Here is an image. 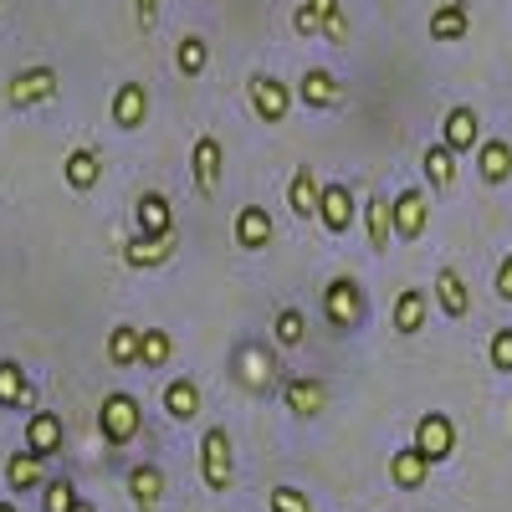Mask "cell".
<instances>
[{
    "label": "cell",
    "instance_id": "1",
    "mask_svg": "<svg viewBox=\"0 0 512 512\" xmlns=\"http://www.w3.org/2000/svg\"><path fill=\"white\" fill-rule=\"evenodd\" d=\"M231 374H236V384H241L246 395H272L277 384H282V364H277V354L267 344H241Z\"/></svg>",
    "mask_w": 512,
    "mask_h": 512
},
{
    "label": "cell",
    "instance_id": "2",
    "mask_svg": "<svg viewBox=\"0 0 512 512\" xmlns=\"http://www.w3.org/2000/svg\"><path fill=\"white\" fill-rule=\"evenodd\" d=\"M139 425H144V415H139V400H134V395H128V390L103 395V405H98V431H103V441H108L113 451H123L128 441H139Z\"/></svg>",
    "mask_w": 512,
    "mask_h": 512
},
{
    "label": "cell",
    "instance_id": "3",
    "mask_svg": "<svg viewBox=\"0 0 512 512\" xmlns=\"http://www.w3.org/2000/svg\"><path fill=\"white\" fill-rule=\"evenodd\" d=\"M200 477L210 492H231L236 482V461H231V431L226 425H210L200 436Z\"/></svg>",
    "mask_w": 512,
    "mask_h": 512
},
{
    "label": "cell",
    "instance_id": "4",
    "mask_svg": "<svg viewBox=\"0 0 512 512\" xmlns=\"http://www.w3.org/2000/svg\"><path fill=\"white\" fill-rule=\"evenodd\" d=\"M57 98V67H21L11 82H6V108H41Z\"/></svg>",
    "mask_w": 512,
    "mask_h": 512
},
{
    "label": "cell",
    "instance_id": "5",
    "mask_svg": "<svg viewBox=\"0 0 512 512\" xmlns=\"http://www.w3.org/2000/svg\"><path fill=\"white\" fill-rule=\"evenodd\" d=\"M323 318H328L338 333L359 328V318H364V292H359L354 277H333V282L323 287Z\"/></svg>",
    "mask_w": 512,
    "mask_h": 512
},
{
    "label": "cell",
    "instance_id": "6",
    "mask_svg": "<svg viewBox=\"0 0 512 512\" xmlns=\"http://www.w3.org/2000/svg\"><path fill=\"white\" fill-rule=\"evenodd\" d=\"M246 98H251V113L262 118V123H282L292 113V88H287L282 77H272V72H256L246 82Z\"/></svg>",
    "mask_w": 512,
    "mask_h": 512
},
{
    "label": "cell",
    "instance_id": "7",
    "mask_svg": "<svg viewBox=\"0 0 512 512\" xmlns=\"http://www.w3.org/2000/svg\"><path fill=\"white\" fill-rule=\"evenodd\" d=\"M221 169H226V149H221V139H216V134H200L195 149H190V175H195V190H200L205 200L221 190Z\"/></svg>",
    "mask_w": 512,
    "mask_h": 512
},
{
    "label": "cell",
    "instance_id": "8",
    "mask_svg": "<svg viewBox=\"0 0 512 512\" xmlns=\"http://www.w3.org/2000/svg\"><path fill=\"white\" fill-rule=\"evenodd\" d=\"M415 451L431 461V466L446 461V456L456 451V425H451V415H441V410L420 415V420H415Z\"/></svg>",
    "mask_w": 512,
    "mask_h": 512
},
{
    "label": "cell",
    "instance_id": "9",
    "mask_svg": "<svg viewBox=\"0 0 512 512\" xmlns=\"http://www.w3.org/2000/svg\"><path fill=\"white\" fill-rule=\"evenodd\" d=\"M282 405L297 420H313V415L328 410V384L313 379V374H292V379H282Z\"/></svg>",
    "mask_w": 512,
    "mask_h": 512
},
{
    "label": "cell",
    "instance_id": "10",
    "mask_svg": "<svg viewBox=\"0 0 512 512\" xmlns=\"http://www.w3.org/2000/svg\"><path fill=\"white\" fill-rule=\"evenodd\" d=\"M390 221H395V236L400 241H420L425 236V221H431V200H425V190H400L390 200Z\"/></svg>",
    "mask_w": 512,
    "mask_h": 512
},
{
    "label": "cell",
    "instance_id": "11",
    "mask_svg": "<svg viewBox=\"0 0 512 512\" xmlns=\"http://www.w3.org/2000/svg\"><path fill=\"white\" fill-rule=\"evenodd\" d=\"M175 251H180V236H175V231H159V236H134V241L123 246V262L134 267V272H149V267L169 262Z\"/></svg>",
    "mask_w": 512,
    "mask_h": 512
},
{
    "label": "cell",
    "instance_id": "12",
    "mask_svg": "<svg viewBox=\"0 0 512 512\" xmlns=\"http://www.w3.org/2000/svg\"><path fill=\"white\" fill-rule=\"evenodd\" d=\"M62 446H67L62 415H57V410H31V415H26V451H36V456H57Z\"/></svg>",
    "mask_w": 512,
    "mask_h": 512
},
{
    "label": "cell",
    "instance_id": "13",
    "mask_svg": "<svg viewBox=\"0 0 512 512\" xmlns=\"http://www.w3.org/2000/svg\"><path fill=\"white\" fill-rule=\"evenodd\" d=\"M441 144L451 154H472L482 144V123H477V108H451L446 123H441Z\"/></svg>",
    "mask_w": 512,
    "mask_h": 512
},
{
    "label": "cell",
    "instance_id": "14",
    "mask_svg": "<svg viewBox=\"0 0 512 512\" xmlns=\"http://www.w3.org/2000/svg\"><path fill=\"white\" fill-rule=\"evenodd\" d=\"M318 221H323V231H349L354 226V190L349 185H323L318 190Z\"/></svg>",
    "mask_w": 512,
    "mask_h": 512
},
{
    "label": "cell",
    "instance_id": "15",
    "mask_svg": "<svg viewBox=\"0 0 512 512\" xmlns=\"http://www.w3.org/2000/svg\"><path fill=\"white\" fill-rule=\"evenodd\" d=\"M164 487H169V477L159 472L154 461H139L134 472H128V497H134V507H139V512H159Z\"/></svg>",
    "mask_w": 512,
    "mask_h": 512
},
{
    "label": "cell",
    "instance_id": "16",
    "mask_svg": "<svg viewBox=\"0 0 512 512\" xmlns=\"http://www.w3.org/2000/svg\"><path fill=\"white\" fill-rule=\"evenodd\" d=\"M0 410H41L36 390L26 384V369L16 359H0Z\"/></svg>",
    "mask_w": 512,
    "mask_h": 512
},
{
    "label": "cell",
    "instance_id": "17",
    "mask_svg": "<svg viewBox=\"0 0 512 512\" xmlns=\"http://www.w3.org/2000/svg\"><path fill=\"white\" fill-rule=\"evenodd\" d=\"M236 246L241 251H267L272 246V216L262 205H241L236 210Z\"/></svg>",
    "mask_w": 512,
    "mask_h": 512
},
{
    "label": "cell",
    "instance_id": "18",
    "mask_svg": "<svg viewBox=\"0 0 512 512\" xmlns=\"http://www.w3.org/2000/svg\"><path fill=\"white\" fill-rule=\"evenodd\" d=\"M297 98H303L308 108H338V98H344V88H338V77L328 72V67H308L303 72V82H297Z\"/></svg>",
    "mask_w": 512,
    "mask_h": 512
},
{
    "label": "cell",
    "instance_id": "19",
    "mask_svg": "<svg viewBox=\"0 0 512 512\" xmlns=\"http://www.w3.org/2000/svg\"><path fill=\"white\" fill-rule=\"evenodd\" d=\"M144 118H149V93H144V82H123V88L113 93V123L118 128H144Z\"/></svg>",
    "mask_w": 512,
    "mask_h": 512
},
{
    "label": "cell",
    "instance_id": "20",
    "mask_svg": "<svg viewBox=\"0 0 512 512\" xmlns=\"http://www.w3.org/2000/svg\"><path fill=\"white\" fill-rule=\"evenodd\" d=\"M6 482H11V492H36L47 482V456H36V451L6 456Z\"/></svg>",
    "mask_w": 512,
    "mask_h": 512
},
{
    "label": "cell",
    "instance_id": "21",
    "mask_svg": "<svg viewBox=\"0 0 512 512\" xmlns=\"http://www.w3.org/2000/svg\"><path fill=\"white\" fill-rule=\"evenodd\" d=\"M436 303H441L446 318H466V313H472V292H466V282H461L456 267H441L436 272Z\"/></svg>",
    "mask_w": 512,
    "mask_h": 512
},
{
    "label": "cell",
    "instance_id": "22",
    "mask_svg": "<svg viewBox=\"0 0 512 512\" xmlns=\"http://www.w3.org/2000/svg\"><path fill=\"white\" fill-rule=\"evenodd\" d=\"M390 318H395V333H405V338L420 333L425 318H431V297H425L420 287H405V292L395 297V313H390Z\"/></svg>",
    "mask_w": 512,
    "mask_h": 512
},
{
    "label": "cell",
    "instance_id": "23",
    "mask_svg": "<svg viewBox=\"0 0 512 512\" xmlns=\"http://www.w3.org/2000/svg\"><path fill=\"white\" fill-rule=\"evenodd\" d=\"M425 477H431V461H425L415 446H405V451H395V456H390V482H395L400 492H420V487H425Z\"/></svg>",
    "mask_w": 512,
    "mask_h": 512
},
{
    "label": "cell",
    "instance_id": "24",
    "mask_svg": "<svg viewBox=\"0 0 512 512\" xmlns=\"http://www.w3.org/2000/svg\"><path fill=\"white\" fill-rule=\"evenodd\" d=\"M164 415H169V420H195V415H200V384H195L190 374H180V379L164 384Z\"/></svg>",
    "mask_w": 512,
    "mask_h": 512
},
{
    "label": "cell",
    "instance_id": "25",
    "mask_svg": "<svg viewBox=\"0 0 512 512\" xmlns=\"http://www.w3.org/2000/svg\"><path fill=\"white\" fill-rule=\"evenodd\" d=\"M318 175H313V164H297L292 169V185H287V205H292V216H318Z\"/></svg>",
    "mask_w": 512,
    "mask_h": 512
},
{
    "label": "cell",
    "instance_id": "26",
    "mask_svg": "<svg viewBox=\"0 0 512 512\" xmlns=\"http://www.w3.org/2000/svg\"><path fill=\"white\" fill-rule=\"evenodd\" d=\"M477 175H482L487 185L512 180V144H507V139H487V144H477Z\"/></svg>",
    "mask_w": 512,
    "mask_h": 512
},
{
    "label": "cell",
    "instance_id": "27",
    "mask_svg": "<svg viewBox=\"0 0 512 512\" xmlns=\"http://www.w3.org/2000/svg\"><path fill=\"white\" fill-rule=\"evenodd\" d=\"M62 180H67V190H93V185L103 180V159H98V149H72L67 164H62Z\"/></svg>",
    "mask_w": 512,
    "mask_h": 512
},
{
    "label": "cell",
    "instance_id": "28",
    "mask_svg": "<svg viewBox=\"0 0 512 512\" xmlns=\"http://www.w3.org/2000/svg\"><path fill=\"white\" fill-rule=\"evenodd\" d=\"M134 216H139V236H159V231H175V210H169V200H164L159 190L139 195Z\"/></svg>",
    "mask_w": 512,
    "mask_h": 512
},
{
    "label": "cell",
    "instance_id": "29",
    "mask_svg": "<svg viewBox=\"0 0 512 512\" xmlns=\"http://www.w3.org/2000/svg\"><path fill=\"white\" fill-rule=\"evenodd\" d=\"M466 31H472V11L461 0H446V6L431 11V41H461Z\"/></svg>",
    "mask_w": 512,
    "mask_h": 512
},
{
    "label": "cell",
    "instance_id": "30",
    "mask_svg": "<svg viewBox=\"0 0 512 512\" xmlns=\"http://www.w3.org/2000/svg\"><path fill=\"white\" fill-rule=\"evenodd\" d=\"M364 236H369L374 256H379V251H390V241H395V221H390V200H384V195H374V200L364 205Z\"/></svg>",
    "mask_w": 512,
    "mask_h": 512
},
{
    "label": "cell",
    "instance_id": "31",
    "mask_svg": "<svg viewBox=\"0 0 512 512\" xmlns=\"http://www.w3.org/2000/svg\"><path fill=\"white\" fill-rule=\"evenodd\" d=\"M420 169H425V180H431V190H451L456 185V154L446 144H431L420 154Z\"/></svg>",
    "mask_w": 512,
    "mask_h": 512
},
{
    "label": "cell",
    "instance_id": "32",
    "mask_svg": "<svg viewBox=\"0 0 512 512\" xmlns=\"http://www.w3.org/2000/svg\"><path fill=\"white\" fill-rule=\"evenodd\" d=\"M169 354H175V338H169L164 328H144L139 333V364L144 369H164Z\"/></svg>",
    "mask_w": 512,
    "mask_h": 512
},
{
    "label": "cell",
    "instance_id": "33",
    "mask_svg": "<svg viewBox=\"0 0 512 512\" xmlns=\"http://www.w3.org/2000/svg\"><path fill=\"white\" fill-rule=\"evenodd\" d=\"M108 364H113V369H128V364H139V328L118 323V328L108 333Z\"/></svg>",
    "mask_w": 512,
    "mask_h": 512
},
{
    "label": "cell",
    "instance_id": "34",
    "mask_svg": "<svg viewBox=\"0 0 512 512\" xmlns=\"http://www.w3.org/2000/svg\"><path fill=\"white\" fill-rule=\"evenodd\" d=\"M175 67L180 77H200L210 67V47H205V36H180V47H175Z\"/></svg>",
    "mask_w": 512,
    "mask_h": 512
},
{
    "label": "cell",
    "instance_id": "35",
    "mask_svg": "<svg viewBox=\"0 0 512 512\" xmlns=\"http://www.w3.org/2000/svg\"><path fill=\"white\" fill-rule=\"evenodd\" d=\"M272 333H277V349H297L308 338V318L297 313V308H282L277 323H272Z\"/></svg>",
    "mask_w": 512,
    "mask_h": 512
},
{
    "label": "cell",
    "instance_id": "36",
    "mask_svg": "<svg viewBox=\"0 0 512 512\" xmlns=\"http://www.w3.org/2000/svg\"><path fill=\"white\" fill-rule=\"evenodd\" d=\"M72 507H77L72 477H47V487H41V512H72Z\"/></svg>",
    "mask_w": 512,
    "mask_h": 512
},
{
    "label": "cell",
    "instance_id": "37",
    "mask_svg": "<svg viewBox=\"0 0 512 512\" xmlns=\"http://www.w3.org/2000/svg\"><path fill=\"white\" fill-rule=\"evenodd\" d=\"M487 359H492V369H497V374H512V328H497V333H492Z\"/></svg>",
    "mask_w": 512,
    "mask_h": 512
},
{
    "label": "cell",
    "instance_id": "38",
    "mask_svg": "<svg viewBox=\"0 0 512 512\" xmlns=\"http://www.w3.org/2000/svg\"><path fill=\"white\" fill-rule=\"evenodd\" d=\"M267 507H272V512H313L308 492H297V487H272Z\"/></svg>",
    "mask_w": 512,
    "mask_h": 512
},
{
    "label": "cell",
    "instance_id": "39",
    "mask_svg": "<svg viewBox=\"0 0 512 512\" xmlns=\"http://www.w3.org/2000/svg\"><path fill=\"white\" fill-rule=\"evenodd\" d=\"M323 36L333 41V47H349V21H344V11H333V16L323 21Z\"/></svg>",
    "mask_w": 512,
    "mask_h": 512
},
{
    "label": "cell",
    "instance_id": "40",
    "mask_svg": "<svg viewBox=\"0 0 512 512\" xmlns=\"http://www.w3.org/2000/svg\"><path fill=\"white\" fill-rule=\"evenodd\" d=\"M134 21H139V31H154V21H159V0H134Z\"/></svg>",
    "mask_w": 512,
    "mask_h": 512
},
{
    "label": "cell",
    "instance_id": "41",
    "mask_svg": "<svg viewBox=\"0 0 512 512\" xmlns=\"http://www.w3.org/2000/svg\"><path fill=\"white\" fill-rule=\"evenodd\" d=\"M492 287H497L502 303H512V251L502 256V267H497V282H492Z\"/></svg>",
    "mask_w": 512,
    "mask_h": 512
},
{
    "label": "cell",
    "instance_id": "42",
    "mask_svg": "<svg viewBox=\"0 0 512 512\" xmlns=\"http://www.w3.org/2000/svg\"><path fill=\"white\" fill-rule=\"evenodd\" d=\"M303 11H313V16H318V31H323V21L338 11V0H303Z\"/></svg>",
    "mask_w": 512,
    "mask_h": 512
},
{
    "label": "cell",
    "instance_id": "43",
    "mask_svg": "<svg viewBox=\"0 0 512 512\" xmlns=\"http://www.w3.org/2000/svg\"><path fill=\"white\" fill-rule=\"evenodd\" d=\"M72 512H98V507H93V502H77V507H72Z\"/></svg>",
    "mask_w": 512,
    "mask_h": 512
},
{
    "label": "cell",
    "instance_id": "44",
    "mask_svg": "<svg viewBox=\"0 0 512 512\" xmlns=\"http://www.w3.org/2000/svg\"><path fill=\"white\" fill-rule=\"evenodd\" d=\"M0 512H16V507H11V502H0Z\"/></svg>",
    "mask_w": 512,
    "mask_h": 512
}]
</instances>
